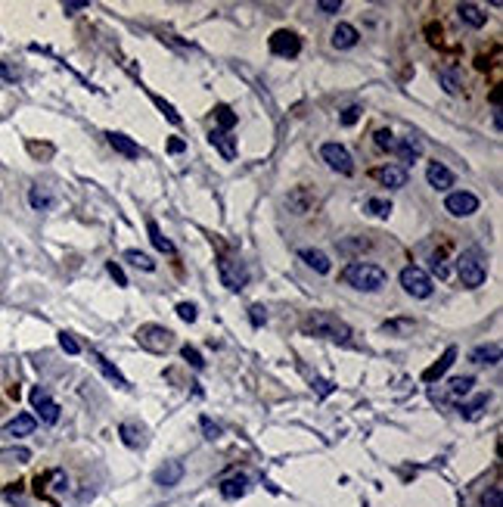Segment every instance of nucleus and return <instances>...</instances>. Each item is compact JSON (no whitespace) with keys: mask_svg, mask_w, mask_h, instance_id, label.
Instances as JSON below:
<instances>
[{"mask_svg":"<svg viewBox=\"0 0 503 507\" xmlns=\"http://www.w3.org/2000/svg\"><path fill=\"white\" fill-rule=\"evenodd\" d=\"M302 330L305 336H320V339H329V343H351V327L345 321H339L335 314H329V311L308 314L302 321Z\"/></svg>","mask_w":503,"mask_h":507,"instance_id":"1","label":"nucleus"},{"mask_svg":"<svg viewBox=\"0 0 503 507\" xmlns=\"http://www.w3.org/2000/svg\"><path fill=\"white\" fill-rule=\"evenodd\" d=\"M342 280L354 290H363V293H376L383 290L389 274H385L379 264H370V262H351L342 268Z\"/></svg>","mask_w":503,"mask_h":507,"instance_id":"2","label":"nucleus"},{"mask_svg":"<svg viewBox=\"0 0 503 507\" xmlns=\"http://www.w3.org/2000/svg\"><path fill=\"white\" fill-rule=\"evenodd\" d=\"M456 274H460L463 286H469V290L482 286L485 277H488V262H485V252L478 249V246L463 249L460 256H456Z\"/></svg>","mask_w":503,"mask_h":507,"instance_id":"3","label":"nucleus"},{"mask_svg":"<svg viewBox=\"0 0 503 507\" xmlns=\"http://www.w3.org/2000/svg\"><path fill=\"white\" fill-rule=\"evenodd\" d=\"M134 339L143 345V349H146V352H155V355L168 352V349H175V333L168 330V327H162V324H143V327H137Z\"/></svg>","mask_w":503,"mask_h":507,"instance_id":"4","label":"nucleus"},{"mask_svg":"<svg viewBox=\"0 0 503 507\" xmlns=\"http://www.w3.org/2000/svg\"><path fill=\"white\" fill-rule=\"evenodd\" d=\"M401 286H404V293H410L413 299H429L432 296V277L426 274L420 264H407V268L401 271Z\"/></svg>","mask_w":503,"mask_h":507,"instance_id":"5","label":"nucleus"},{"mask_svg":"<svg viewBox=\"0 0 503 507\" xmlns=\"http://www.w3.org/2000/svg\"><path fill=\"white\" fill-rule=\"evenodd\" d=\"M218 274H221V284L227 286V290H233V293H240L242 286L248 284L246 264H242L240 258H233V256H221V258H218Z\"/></svg>","mask_w":503,"mask_h":507,"instance_id":"6","label":"nucleus"},{"mask_svg":"<svg viewBox=\"0 0 503 507\" xmlns=\"http://www.w3.org/2000/svg\"><path fill=\"white\" fill-rule=\"evenodd\" d=\"M268 47H270V53H274V56H283V60H296V56L302 53V38H298L296 32H289V28H280V32L270 34Z\"/></svg>","mask_w":503,"mask_h":507,"instance_id":"7","label":"nucleus"},{"mask_svg":"<svg viewBox=\"0 0 503 507\" xmlns=\"http://www.w3.org/2000/svg\"><path fill=\"white\" fill-rule=\"evenodd\" d=\"M320 156L333 171H339V175H345V177L354 175V159H351V153L342 147V143H323Z\"/></svg>","mask_w":503,"mask_h":507,"instance_id":"8","label":"nucleus"},{"mask_svg":"<svg viewBox=\"0 0 503 507\" xmlns=\"http://www.w3.org/2000/svg\"><path fill=\"white\" fill-rule=\"evenodd\" d=\"M28 401H31V408H34V411H38L40 423L53 426L56 420H60V405H56V401L50 399V393H47V389H44V386H34L31 393H28Z\"/></svg>","mask_w":503,"mask_h":507,"instance_id":"9","label":"nucleus"},{"mask_svg":"<svg viewBox=\"0 0 503 507\" xmlns=\"http://www.w3.org/2000/svg\"><path fill=\"white\" fill-rule=\"evenodd\" d=\"M444 209H448L454 218H469V215L478 212V197L469 193V190H456V193H448Z\"/></svg>","mask_w":503,"mask_h":507,"instance_id":"10","label":"nucleus"},{"mask_svg":"<svg viewBox=\"0 0 503 507\" xmlns=\"http://www.w3.org/2000/svg\"><path fill=\"white\" fill-rule=\"evenodd\" d=\"M472 386H476V380L472 377H454V380H448V383L438 389V393H432L435 399H441V401H463L466 395L472 393Z\"/></svg>","mask_w":503,"mask_h":507,"instance_id":"11","label":"nucleus"},{"mask_svg":"<svg viewBox=\"0 0 503 507\" xmlns=\"http://www.w3.org/2000/svg\"><path fill=\"white\" fill-rule=\"evenodd\" d=\"M155 486H162V489H175L177 482L183 480V464L181 460H165V464L155 470Z\"/></svg>","mask_w":503,"mask_h":507,"instance_id":"12","label":"nucleus"},{"mask_svg":"<svg viewBox=\"0 0 503 507\" xmlns=\"http://www.w3.org/2000/svg\"><path fill=\"white\" fill-rule=\"evenodd\" d=\"M34 426H38V420H34L31 414H16V417L3 426V436H7V439H22V436L34 433Z\"/></svg>","mask_w":503,"mask_h":507,"instance_id":"13","label":"nucleus"},{"mask_svg":"<svg viewBox=\"0 0 503 507\" xmlns=\"http://www.w3.org/2000/svg\"><path fill=\"white\" fill-rule=\"evenodd\" d=\"M454 361H456V349H454V345H448L441 358H438L432 367H426V371H423V380H426V383H435V380H441L444 373L450 371V364H454Z\"/></svg>","mask_w":503,"mask_h":507,"instance_id":"14","label":"nucleus"},{"mask_svg":"<svg viewBox=\"0 0 503 507\" xmlns=\"http://www.w3.org/2000/svg\"><path fill=\"white\" fill-rule=\"evenodd\" d=\"M106 140H109V147L115 149V153H121L125 159H137L140 156V143H134L128 134H118V131H109L106 134Z\"/></svg>","mask_w":503,"mask_h":507,"instance_id":"15","label":"nucleus"},{"mask_svg":"<svg viewBox=\"0 0 503 507\" xmlns=\"http://www.w3.org/2000/svg\"><path fill=\"white\" fill-rule=\"evenodd\" d=\"M373 177H376V181H383L385 187H391V190L407 187V171H404L401 165H385V169H376Z\"/></svg>","mask_w":503,"mask_h":507,"instance_id":"16","label":"nucleus"},{"mask_svg":"<svg viewBox=\"0 0 503 507\" xmlns=\"http://www.w3.org/2000/svg\"><path fill=\"white\" fill-rule=\"evenodd\" d=\"M90 361H94V364L100 367V373L109 380V383H115V386H118V389H131V386H128V380L121 377V371H118V367H115V364H109V361L103 358L100 352H90Z\"/></svg>","mask_w":503,"mask_h":507,"instance_id":"17","label":"nucleus"},{"mask_svg":"<svg viewBox=\"0 0 503 507\" xmlns=\"http://www.w3.org/2000/svg\"><path fill=\"white\" fill-rule=\"evenodd\" d=\"M426 181H429L435 190L454 187V175H450V169H444L441 162H429V169H426Z\"/></svg>","mask_w":503,"mask_h":507,"instance_id":"18","label":"nucleus"},{"mask_svg":"<svg viewBox=\"0 0 503 507\" xmlns=\"http://www.w3.org/2000/svg\"><path fill=\"white\" fill-rule=\"evenodd\" d=\"M395 153L401 156V162H416L420 156H423V143H420V137H401V140L395 143Z\"/></svg>","mask_w":503,"mask_h":507,"instance_id":"19","label":"nucleus"},{"mask_svg":"<svg viewBox=\"0 0 503 507\" xmlns=\"http://www.w3.org/2000/svg\"><path fill=\"white\" fill-rule=\"evenodd\" d=\"M357 28L354 25H348V22H339L335 25V32H333V47H339V50H351L357 44Z\"/></svg>","mask_w":503,"mask_h":507,"instance_id":"20","label":"nucleus"},{"mask_svg":"<svg viewBox=\"0 0 503 507\" xmlns=\"http://www.w3.org/2000/svg\"><path fill=\"white\" fill-rule=\"evenodd\" d=\"M208 140H211V147L218 149V153L224 156V159H227V162H233L236 159V143H233V137L227 134V131H211V134H208Z\"/></svg>","mask_w":503,"mask_h":507,"instance_id":"21","label":"nucleus"},{"mask_svg":"<svg viewBox=\"0 0 503 507\" xmlns=\"http://www.w3.org/2000/svg\"><path fill=\"white\" fill-rule=\"evenodd\" d=\"M28 206H31L34 212H47L50 206H53V193H50V187L34 184V187L28 190Z\"/></svg>","mask_w":503,"mask_h":507,"instance_id":"22","label":"nucleus"},{"mask_svg":"<svg viewBox=\"0 0 503 507\" xmlns=\"http://www.w3.org/2000/svg\"><path fill=\"white\" fill-rule=\"evenodd\" d=\"M456 13H460V19L469 28H485V22H488V13H485L482 7H476V3H460Z\"/></svg>","mask_w":503,"mask_h":507,"instance_id":"23","label":"nucleus"},{"mask_svg":"<svg viewBox=\"0 0 503 507\" xmlns=\"http://www.w3.org/2000/svg\"><path fill=\"white\" fill-rule=\"evenodd\" d=\"M472 364H497L500 361V343H491V345H478L469 352Z\"/></svg>","mask_w":503,"mask_h":507,"instance_id":"24","label":"nucleus"},{"mask_svg":"<svg viewBox=\"0 0 503 507\" xmlns=\"http://www.w3.org/2000/svg\"><path fill=\"white\" fill-rule=\"evenodd\" d=\"M248 492V480H246V476H227V480H224L221 482V495H224V498H227V501H236V498H242V495H246Z\"/></svg>","mask_w":503,"mask_h":507,"instance_id":"25","label":"nucleus"},{"mask_svg":"<svg viewBox=\"0 0 503 507\" xmlns=\"http://www.w3.org/2000/svg\"><path fill=\"white\" fill-rule=\"evenodd\" d=\"M146 230H149V243L155 246V249L159 252H165V256H175V243H171V240L165 237V234H162V227L155 221H146Z\"/></svg>","mask_w":503,"mask_h":507,"instance_id":"26","label":"nucleus"},{"mask_svg":"<svg viewBox=\"0 0 503 507\" xmlns=\"http://www.w3.org/2000/svg\"><path fill=\"white\" fill-rule=\"evenodd\" d=\"M298 256H302V262L308 264V268H314L317 274H329V258H326V252H320V249H302Z\"/></svg>","mask_w":503,"mask_h":507,"instance_id":"27","label":"nucleus"},{"mask_svg":"<svg viewBox=\"0 0 503 507\" xmlns=\"http://www.w3.org/2000/svg\"><path fill=\"white\" fill-rule=\"evenodd\" d=\"M286 203H289V212H292V215H305V212L311 209V203H314V199L308 197V190H305V187H296L292 193H289Z\"/></svg>","mask_w":503,"mask_h":507,"instance_id":"28","label":"nucleus"},{"mask_svg":"<svg viewBox=\"0 0 503 507\" xmlns=\"http://www.w3.org/2000/svg\"><path fill=\"white\" fill-rule=\"evenodd\" d=\"M215 122H218V131H227L230 134V128H233L240 119H236V112L227 106V103H218L215 106Z\"/></svg>","mask_w":503,"mask_h":507,"instance_id":"29","label":"nucleus"},{"mask_svg":"<svg viewBox=\"0 0 503 507\" xmlns=\"http://www.w3.org/2000/svg\"><path fill=\"white\" fill-rule=\"evenodd\" d=\"M488 401H491V395H478V399H472V401H466V405H456L460 408V417H466V420H476L478 414L488 408Z\"/></svg>","mask_w":503,"mask_h":507,"instance_id":"30","label":"nucleus"},{"mask_svg":"<svg viewBox=\"0 0 503 507\" xmlns=\"http://www.w3.org/2000/svg\"><path fill=\"white\" fill-rule=\"evenodd\" d=\"M438 82H441V88L448 90V94H456V90H460V75H456L454 66H441V69H438Z\"/></svg>","mask_w":503,"mask_h":507,"instance_id":"31","label":"nucleus"},{"mask_svg":"<svg viewBox=\"0 0 503 507\" xmlns=\"http://www.w3.org/2000/svg\"><path fill=\"white\" fill-rule=\"evenodd\" d=\"M121 442H125V445L128 448H140V442H143V430L137 423H121Z\"/></svg>","mask_w":503,"mask_h":507,"instance_id":"32","label":"nucleus"},{"mask_svg":"<svg viewBox=\"0 0 503 507\" xmlns=\"http://www.w3.org/2000/svg\"><path fill=\"white\" fill-rule=\"evenodd\" d=\"M0 460H3V464H28V460H31V452H28V448H3V452H0Z\"/></svg>","mask_w":503,"mask_h":507,"instance_id":"33","label":"nucleus"},{"mask_svg":"<svg viewBox=\"0 0 503 507\" xmlns=\"http://www.w3.org/2000/svg\"><path fill=\"white\" fill-rule=\"evenodd\" d=\"M125 258H128L134 268H140V271H155V262L146 256V252H140V249H128V252H125Z\"/></svg>","mask_w":503,"mask_h":507,"instance_id":"34","label":"nucleus"},{"mask_svg":"<svg viewBox=\"0 0 503 507\" xmlns=\"http://www.w3.org/2000/svg\"><path fill=\"white\" fill-rule=\"evenodd\" d=\"M363 209L370 212V215H376V218H389L391 215V203L389 199H367V203H363Z\"/></svg>","mask_w":503,"mask_h":507,"instance_id":"35","label":"nucleus"},{"mask_svg":"<svg viewBox=\"0 0 503 507\" xmlns=\"http://www.w3.org/2000/svg\"><path fill=\"white\" fill-rule=\"evenodd\" d=\"M373 137H376V147H379V149H389V153H395V143H398V137L391 134L389 128H379Z\"/></svg>","mask_w":503,"mask_h":507,"instance_id":"36","label":"nucleus"},{"mask_svg":"<svg viewBox=\"0 0 503 507\" xmlns=\"http://www.w3.org/2000/svg\"><path fill=\"white\" fill-rule=\"evenodd\" d=\"M149 100H153L155 106H159L162 112H165V119H168V122H171V125H181V115L175 112V106H171V103H165L159 94H149Z\"/></svg>","mask_w":503,"mask_h":507,"instance_id":"37","label":"nucleus"},{"mask_svg":"<svg viewBox=\"0 0 503 507\" xmlns=\"http://www.w3.org/2000/svg\"><path fill=\"white\" fill-rule=\"evenodd\" d=\"M181 355H183V361H187L190 367H196V371H202V367H205V361H202L199 349H193V345H183Z\"/></svg>","mask_w":503,"mask_h":507,"instance_id":"38","label":"nucleus"},{"mask_svg":"<svg viewBox=\"0 0 503 507\" xmlns=\"http://www.w3.org/2000/svg\"><path fill=\"white\" fill-rule=\"evenodd\" d=\"M199 426H202V433H205V439H208V442H218V439H221V426H218L211 417H202V420H199Z\"/></svg>","mask_w":503,"mask_h":507,"instance_id":"39","label":"nucleus"},{"mask_svg":"<svg viewBox=\"0 0 503 507\" xmlns=\"http://www.w3.org/2000/svg\"><path fill=\"white\" fill-rule=\"evenodd\" d=\"M47 480L53 482V486H50V492H53V495H62V492L68 489V476L62 473V470H53V473H47Z\"/></svg>","mask_w":503,"mask_h":507,"instance_id":"40","label":"nucleus"},{"mask_svg":"<svg viewBox=\"0 0 503 507\" xmlns=\"http://www.w3.org/2000/svg\"><path fill=\"white\" fill-rule=\"evenodd\" d=\"M482 507H503V489L500 486H491L482 498Z\"/></svg>","mask_w":503,"mask_h":507,"instance_id":"41","label":"nucleus"},{"mask_svg":"<svg viewBox=\"0 0 503 507\" xmlns=\"http://www.w3.org/2000/svg\"><path fill=\"white\" fill-rule=\"evenodd\" d=\"M248 321H252V327H264L268 324V308L255 302L252 308H248Z\"/></svg>","mask_w":503,"mask_h":507,"instance_id":"42","label":"nucleus"},{"mask_svg":"<svg viewBox=\"0 0 503 507\" xmlns=\"http://www.w3.org/2000/svg\"><path fill=\"white\" fill-rule=\"evenodd\" d=\"M60 345H62V352H68V355H78L81 352V343L72 336V333H66V330L60 333Z\"/></svg>","mask_w":503,"mask_h":507,"instance_id":"43","label":"nucleus"},{"mask_svg":"<svg viewBox=\"0 0 503 507\" xmlns=\"http://www.w3.org/2000/svg\"><path fill=\"white\" fill-rule=\"evenodd\" d=\"M177 318L187 321V324H193V321L199 318V311H196L193 302H181V305H177Z\"/></svg>","mask_w":503,"mask_h":507,"instance_id":"44","label":"nucleus"},{"mask_svg":"<svg viewBox=\"0 0 503 507\" xmlns=\"http://www.w3.org/2000/svg\"><path fill=\"white\" fill-rule=\"evenodd\" d=\"M106 271H109V277H112L118 286H128V277H125V271H121L118 262H106Z\"/></svg>","mask_w":503,"mask_h":507,"instance_id":"45","label":"nucleus"},{"mask_svg":"<svg viewBox=\"0 0 503 507\" xmlns=\"http://www.w3.org/2000/svg\"><path fill=\"white\" fill-rule=\"evenodd\" d=\"M410 327H413V321L404 318V321H389V324H383V330L385 333H404V330H410Z\"/></svg>","mask_w":503,"mask_h":507,"instance_id":"46","label":"nucleus"},{"mask_svg":"<svg viewBox=\"0 0 503 507\" xmlns=\"http://www.w3.org/2000/svg\"><path fill=\"white\" fill-rule=\"evenodd\" d=\"M317 10H320V13H326V16H333V13H339V10H342V0H320V3H317Z\"/></svg>","mask_w":503,"mask_h":507,"instance_id":"47","label":"nucleus"},{"mask_svg":"<svg viewBox=\"0 0 503 507\" xmlns=\"http://www.w3.org/2000/svg\"><path fill=\"white\" fill-rule=\"evenodd\" d=\"M357 119H361V106H348V109L342 112V125H345V128H351Z\"/></svg>","mask_w":503,"mask_h":507,"instance_id":"48","label":"nucleus"},{"mask_svg":"<svg viewBox=\"0 0 503 507\" xmlns=\"http://www.w3.org/2000/svg\"><path fill=\"white\" fill-rule=\"evenodd\" d=\"M19 69H13V62H3L0 66V78H7V82H19Z\"/></svg>","mask_w":503,"mask_h":507,"instance_id":"49","label":"nucleus"},{"mask_svg":"<svg viewBox=\"0 0 503 507\" xmlns=\"http://www.w3.org/2000/svg\"><path fill=\"white\" fill-rule=\"evenodd\" d=\"M314 389H317V395H320V399H326V395L333 393L335 386L329 383V380H314Z\"/></svg>","mask_w":503,"mask_h":507,"instance_id":"50","label":"nucleus"},{"mask_svg":"<svg viewBox=\"0 0 503 507\" xmlns=\"http://www.w3.org/2000/svg\"><path fill=\"white\" fill-rule=\"evenodd\" d=\"M84 7H88V0H68V3H62V10H66L68 16L78 13V10H84Z\"/></svg>","mask_w":503,"mask_h":507,"instance_id":"51","label":"nucleus"},{"mask_svg":"<svg viewBox=\"0 0 503 507\" xmlns=\"http://www.w3.org/2000/svg\"><path fill=\"white\" fill-rule=\"evenodd\" d=\"M367 240H354V243H348V240H345V243H339V249L342 252H351V249H367Z\"/></svg>","mask_w":503,"mask_h":507,"instance_id":"52","label":"nucleus"},{"mask_svg":"<svg viewBox=\"0 0 503 507\" xmlns=\"http://www.w3.org/2000/svg\"><path fill=\"white\" fill-rule=\"evenodd\" d=\"M183 149H187V143L181 140V137H171V140H168V153H183Z\"/></svg>","mask_w":503,"mask_h":507,"instance_id":"53","label":"nucleus"},{"mask_svg":"<svg viewBox=\"0 0 503 507\" xmlns=\"http://www.w3.org/2000/svg\"><path fill=\"white\" fill-rule=\"evenodd\" d=\"M3 498H7V501H19L22 498V482H16V489H7V492H3Z\"/></svg>","mask_w":503,"mask_h":507,"instance_id":"54","label":"nucleus"},{"mask_svg":"<svg viewBox=\"0 0 503 507\" xmlns=\"http://www.w3.org/2000/svg\"><path fill=\"white\" fill-rule=\"evenodd\" d=\"M28 153H34V156H50L53 149H50V147H38V143H28Z\"/></svg>","mask_w":503,"mask_h":507,"instance_id":"55","label":"nucleus"},{"mask_svg":"<svg viewBox=\"0 0 503 507\" xmlns=\"http://www.w3.org/2000/svg\"><path fill=\"white\" fill-rule=\"evenodd\" d=\"M494 128H497V131L503 128V115H500V109H494Z\"/></svg>","mask_w":503,"mask_h":507,"instance_id":"56","label":"nucleus"}]
</instances>
